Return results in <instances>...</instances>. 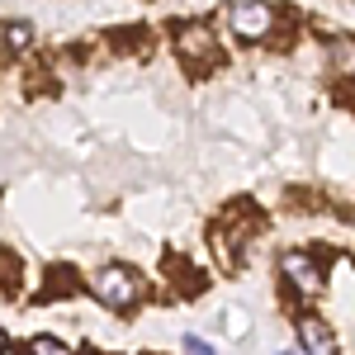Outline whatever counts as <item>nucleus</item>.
<instances>
[{
  "label": "nucleus",
  "mask_w": 355,
  "mask_h": 355,
  "mask_svg": "<svg viewBox=\"0 0 355 355\" xmlns=\"http://www.w3.org/2000/svg\"><path fill=\"white\" fill-rule=\"evenodd\" d=\"M90 294L110 308H133L142 299V279H137L128 266H105V270L90 275Z\"/></svg>",
  "instance_id": "1"
},
{
  "label": "nucleus",
  "mask_w": 355,
  "mask_h": 355,
  "mask_svg": "<svg viewBox=\"0 0 355 355\" xmlns=\"http://www.w3.org/2000/svg\"><path fill=\"white\" fill-rule=\"evenodd\" d=\"M227 24L237 28V38H246V43H261V38L275 28V10L266 5V0H232Z\"/></svg>",
  "instance_id": "2"
},
{
  "label": "nucleus",
  "mask_w": 355,
  "mask_h": 355,
  "mask_svg": "<svg viewBox=\"0 0 355 355\" xmlns=\"http://www.w3.org/2000/svg\"><path fill=\"white\" fill-rule=\"evenodd\" d=\"M279 270L294 279L299 294H318V289H322V261L308 256V251H284V256H279Z\"/></svg>",
  "instance_id": "3"
},
{
  "label": "nucleus",
  "mask_w": 355,
  "mask_h": 355,
  "mask_svg": "<svg viewBox=\"0 0 355 355\" xmlns=\"http://www.w3.org/2000/svg\"><path fill=\"white\" fill-rule=\"evenodd\" d=\"M175 53L190 57V62H209L214 57V33L204 24H180V33H175Z\"/></svg>",
  "instance_id": "4"
},
{
  "label": "nucleus",
  "mask_w": 355,
  "mask_h": 355,
  "mask_svg": "<svg viewBox=\"0 0 355 355\" xmlns=\"http://www.w3.org/2000/svg\"><path fill=\"white\" fill-rule=\"evenodd\" d=\"M299 341H303V355H336V336L318 318H299Z\"/></svg>",
  "instance_id": "5"
},
{
  "label": "nucleus",
  "mask_w": 355,
  "mask_h": 355,
  "mask_svg": "<svg viewBox=\"0 0 355 355\" xmlns=\"http://www.w3.org/2000/svg\"><path fill=\"white\" fill-rule=\"evenodd\" d=\"M28 355H71V351H67L57 336H33V341H28Z\"/></svg>",
  "instance_id": "6"
},
{
  "label": "nucleus",
  "mask_w": 355,
  "mask_h": 355,
  "mask_svg": "<svg viewBox=\"0 0 355 355\" xmlns=\"http://www.w3.org/2000/svg\"><path fill=\"white\" fill-rule=\"evenodd\" d=\"M28 38H33L28 24H10V28H5V43H10V48H28Z\"/></svg>",
  "instance_id": "7"
},
{
  "label": "nucleus",
  "mask_w": 355,
  "mask_h": 355,
  "mask_svg": "<svg viewBox=\"0 0 355 355\" xmlns=\"http://www.w3.org/2000/svg\"><path fill=\"white\" fill-rule=\"evenodd\" d=\"M185 351H190V355H218L209 341H204V336H185Z\"/></svg>",
  "instance_id": "8"
},
{
  "label": "nucleus",
  "mask_w": 355,
  "mask_h": 355,
  "mask_svg": "<svg viewBox=\"0 0 355 355\" xmlns=\"http://www.w3.org/2000/svg\"><path fill=\"white\" fill-rule=\"evenodd\" d=\"M10 351V336H5V327H0V355Z\"/></svg>",
  "instance_id": "9"
}]
</instances>
